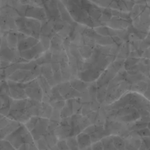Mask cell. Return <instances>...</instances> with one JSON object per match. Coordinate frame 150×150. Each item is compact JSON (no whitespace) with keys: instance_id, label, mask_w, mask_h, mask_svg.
<instances>
[{"instance_id":"9c48e42d","label":"cell","mask_w":150,"mask_h":150,"mask_svg":"<svg viewBox=\"0 0 150 150\" xmlns=\"http://www.w3.org/2000/svg\"><path fill=\"white\" fill-rule=\"evenodd\" d=\"M24 91L29 99L38 100L40 102L42 101V91L40 86L36 87H24Z\"/></svg>"},{"instance_id":"d6986e66","label":"cell","mask_w":150,"mask_h":150,"mask_svg":"<svg viewBox=\"0 0 150 150\" xmlns=\"http://www.w3.org/2000/svg\"><path fill=\"white\" fill-rule=\"evenodd\" d=\"M78 127H79V130L81 132L83 131L86 127H87L88 126L90 125L92 123L89 121V119L86 117V116H82L81 114H79V117H78Z\"/></svg>"},{"instance_id":"484cf974","label":"cell","mask_w":150,"mask_h":150,"mask_svg":"<svg viewBox=\"0 0 150 150\" xmlns=\"http://www.w3.org/2000/svg\"><path fill=\"white\" fill-rule=\"evenodd\" d=\"M39 42L44 47L45 51H47V50H48L50 45H51V38L48 36H46V35H40Z\"/></svg>"},{"instance_id":"8fae6325","label":"cell","mask_w":150,"mask_h":150,"mask_svg":"<svg viewBox=\"0 0 150 150\" xmlns=\"http://www.w3.org/2000/svg\"><path fill=\"white\" fill-rule=\"evenodd\" d=\"M6 42L8 48L11 50L17 49L18 32H8L6 33Z\"/></svg>"},{"instance_id":"6da1fadb","label":"cell","mask_w":150,"mask_h":150,"mask_svg":"<svg viewBox=\"0 0 150 150\" xmlns=\"http://www.w3.org/2000/svg\"><path fill=\"white\" fill-rule=\"evenodd\" d=\"M4 139L7 140L16 150L23 144H34V139L31 133L26 128L23 124L21 125L18 128L6 136Z\"/></svg>"},{"instance_id":"8d00e7d4","label":"cell","mask_w":150,"mask_h":150,"mask_svg":"<svg viewBox=\"0 0 150 150\" xmlns=\"http://www.w3.org/2000/svg\"><path fill=\"white\" fill-rule=\"evenodd\" d=\"M10 120V119L7 117H1V118H0V129L5 127V126L9 123Z\"/></svg>"},{"instance_id":"7a4b0ae2","label":"cell","mask_w":150,"mask_h":150,"mask_svg":"<svg viewBox=\"0 0 150 150\" xmlns=\"http://www.w3.org/2000/svg\"><path fill=\"white\" fill-rule=\"evenodd\" d=\"M7 81L9 86V95L13 100L27 99V95L24 91L22 83L13 81L10 80Z\"/></svg>"},{"instance_id":"d4e9b609","label":"cell","mask_w":150,"mask_h":150,"mask_svg":"<svg viewBox=\"0 0 150 150\" xmlns=\"http://www.w3.org/2000/svg\"><path fill=\"white\" fill-rule=\"evenodd\" d=\"M39 117H37V116L31 117L30 118L27 120V122H26L25 124H23L25 127H26V128L27 129L29 132H31L32 130H33L34 127H35V124H36L37 122H38Z\"/></svg>"},{"instance_id":"ac0fdd59","label":"cell","mask_w":150,"mask_h":150,"mask_svg":"<svg viewBox=\"0 0 150 150\" xmlns=\"http://www.w3.org/2000/svg\"><path fill=\"white\" fill-rule=\"evenodd\" d=\"M41 65V75L43 76L45 79H48L53 76V72L51 70V62L44 63L40 64Z\"/></svg>"},{"instance_id":"5bb4252c","label":"cell","mask_w":150,"mask_h":150,"mask_svg":"<svg viewBox=\"0 0 150 150\" xmlns=\"http://www.w3.org/2000/svg\"><path fill=\"white\" fill-rule=\"evenodd\" d=\"M56 86H57V89H58L60 95H62L63 99L65 100L66 97L67 96L69 92H70V90L72 89V86H70V82H69V81H62L61 82V83L57 84Z\"/></svg>"},{"instance_id":"4316f807","label":"cell","mask_w":150,"mask_h":150,"mask_svg":"<svg viewBox=\"0 0 150 150\" xmlns=\"http://www.w3.org/2000/svg\"><path fill=\"white\" fill-rule=\"evenodd\" d=\"M49 103L54 109H57L58 110V111H61L62 108L64 107V103H65V100H61L52 101V102H50Z\"/></svg>"},{"instance_id":"ba28073f","label":"cell","mask_w":150,"mask_h":150,"mask_svg":"<svg viewBox=\"0 0 150 150\" xmlns=\"http://www.w3.org/2000/svg\"><path fill=\"white\" fill-rule=\"evenodd\" d=\"M76 140H77L79 150H85L92 145V142H91L89 135L86 134L83 132H81L76 136Z\"/></svg>"},{"instance_id":"52a82bcc","label":"cell","mask_w":150,"mask_h":150,"mask_svg":"<svg viewBox=\"0 0 150 150\" xmlns=\"http://www.w3.org/2000/svg\"><path fill=\"white\" fill-rule=\"evenodd\" d=\"M24 17L31 18L37 19L39 21H42L46 18L45 9L44 7H28Z\"/></svg>"},{"instance_id":"7c38bea8","label":"cell","mask_w":150,"mask_h":150,"mask_svg":"<svg viewBox=\"0 0 150 150\" xmlns=\"http://www.w3.org/2000/svg\"><path fill=\"white\" fill-rule=\"evenodd\" d=\"M106 133H105V129H104V126H99L97 125L96 130L92 133V134L89 135L90 136L91 142L92 143H95L97 142H99L103 137L106 136Z\"/></svg>"},{"instance_id":"ab89813d","label":"cell","mask_w":150,"mask_h":150,"mask_svg":"<svg viewBox=\"0 0 150 150\" xmlns=\"http://www.w3.org/2000/svg\"><path fill=\"white\" fill-rule=\"evenodd\" d=\"M50 150H59L58 147H57V146L56 145V146H54V147H52L51 149H50Z\"/></svg>"},{"instance_id":"e575fe53","label":"cell","mask_w":150,"mask_h":150,"mask_svg":"<svg viewBox=\"0 0 150 150\" xmlns=\"http://www.w3.org/2000/svg\"><path fill=\"white\" fill-rule=\"evenodd\" d=\"M97 116H98V112H95V111H90V112L86 115V117L89 119V121L91 122L92 124H95Z\"/></svg>"},{"instance_id":"9a60e30c","label":"cell","mask_w":150,"mask_h":150,"mask_svg":"<svg viewBox=\"0 0 150 150\" xmlns=\"http://www.w3.org/2000/svg\"><path fill=\"white\" fill-rule=\"evenodd\" d=\"M78 47H79V51L81 54V57L84 60L87 59H89L92 56L94 48L89 46V45H85V44L79 45Z\"/></svg>"},{"instance_id":"e0dca14e","label":"cell","mask_w":150,"mask_h":150,"mask_svg":"<svg viewBox=\"0 0 150 150\" xmlns=\"http://www.w3.org/2000/svg\"><path fill=\"white\" fill-rule=\"evenodd\" d=\"M107 86H98L96 92V100L100 104L103 103L106 98Z\"/></svg>"},{"instance_id":"836d02e7","label":"cell","mask_w":150,"mask_h":150,"mask_svg":"<svg viewBox=\"0 0 150 150\" xmlns=\"http://www.w3.org/2000/svg\"><path fill=\"white\" fill-rule=\"evenodd\" d=\"M138 134L140 136V137H147V136H149V127H145V128L142 129V130H139L137 131Z\"/></svg>"},{"instance_id":"d590c367","label":"cell","mask_w":150,"mask_h":150,"mask_svg":"<svg viewBox=\"0 0 150 150\" xmlns=\"http://www.w3.org/2000/svg\"><path fill=\"white\" fill-rule=\"evenodd\" d=\"M91 148L92 150H103V146L101 141L97 142L95 143H92L91 145Z\"/></svg>"},{"instance_id":"5b68a950","label":"cell","mask_w":150,"mask_h":150,"mask_svg":"<svg viewBox=\"0 0 150 150\" xmlns=\"http://www.w3.org/2000/svg\"><path fill=\"white\" fill-rule=\"evenodd\" d=\"M48 122H49L48 119L39 117L33 130L30 132L31 135L34 139V142L39 139L40 138L43 136L46 133Z\"/></svg>"},{"instance_id":"44dd1931","label":"cell","mask_w":150,"mask_h":150,"mask_svg":"<svg viewBox=\"0 0 150 150\" xmlns=\"http://www.w3.org/2000/svg\"><path fill=\"white\" fill-rule=\"evenodd\" d=\"M43 136L45 138V141H46L50 149H51V148L54 147V146L57 145V142H58V139L57 138L56 135L54 134V132L53 133H46Z\"/></svg>"},{"instance_id":"f546056e","label":"cell","mask_w":150,"mask_h":150,"mask_svg":"<svg viewBox=\"0 0 150 150\" xmlns=\"http://www.w3.org/2000/svg\"><path fill=\"white\" fill-rule=\"evenodd\" d=\"M89 1L93 4H96L98 7H104V8L108 7V4H109V0H89Z\"/></svg>"},{"instance_id":"ffe728a7","label":"cell","mask_w":150,"mask_h":150,"mask_svg":"<svg viewBox=\"0 0 150 150\" xmlns=\"http://www.w3.org/2000/svg\"><path fill=\"white\" fill-rule=\"evenodd\" d=\"M111 138H112L113 144H114V146L116 148V149L125 150V140L121 136H117V135H113V136H111Z\"/></svg>"},{"instance_id":"f35d334b","label":"cell","mask_w":150,"mask_h":150,"mask_svg":"<svg viewBox=\"0 0 150 150\" xmlns=\"http://www.w3.org/2000/svg\"><path fill=\"white\" fill-rule=\"evenodd\" d=\"M28 150H38L37 146H35V144H32L29 145V148Z\"/></svg>"},{"instance_id":"8992f818","label":"cell","mask_w":150,"mask_h":150,"mask_svg":"<svg viewBox=\"0 0 150 150\" xmlns=\"http://www.w3.org/2000/svg\"><path fill=\"white\" fill-rule=\"evenodd\" d=\"M104 25L113 29H127L130 23L128 21L120 18L118 16H111V19Z\"/></svg>"},{"instance_id":"30bf717a","label":"cell","mask_w":150,"mask_h":150,"mask_svg":"<svg viewBox=\"0 0 150 150\" xmlns=\"http://www.w3.org/2000/svg\"><path fill=\"white\" fill-rule=\"evenodd\" d=\"M58 140L66 139L67 137L71 136V127L59 125L58 127L54 131Z\"/></svg>"},{"instance_id":"4dcf8cb0","label":"cell","mask_w":150,"mask_h":150,"mask_svg":"<svg viewBox=\"0 0 150 150\" xmlns=\"http://www.w3.org/2000/svg\"><path fill=\"white\" fill-rule=\"evenodd\" d=\"M90 111H92L90 108V103H82L81 108V114L82 116H86Z\"/></svg>"},{"instance_id":"7402d4cb","label":"cell","mask_w":150,"mask_h":150,"mask_svg":"<svg viewBox=\"0 0 150 150\" xmlns=\"http://www.w3.org/2000/svg\"><path fill=\"white\" fill-rule=\"evenodd\" d=\"M34 144L37 146L38 150H50L49 146H48L44 136H42V137H40L38 140L35 141Z\"/></svg>"},{"instance_id":"83f0119b","label":"cell","mask_w":150,"mask_h":150,"mask_svg":"<svg viewBox=\"0 0 150 150\" xmlns=\"http://www.w3.org/2000/svg\"><path fill=\"white\" fill-rule=\"evenodd\" d=\"M0 150H16L14 147L5 139L0 140Z\"/></svg>"},{"instance_id":"cb8c5ba5","label":"cell","mask_w":150,"mask_h":150,"mask_svg":"<svg viewBox=\"0 0 150 150\" xmlns=\"http://www.w3.org/2000/svg\"><path fill=\"white\" fill-rule=\"evenodd\" d=\"M93 29L98 35H101V36H109L108 28L105 25H99L94 27Z\"/></svg>"},{"instance_id":"277c9868","label":"cell","mask_w":150,"mask_h":150,"mask_svg":"<svg viewBox=\"0 0 150 150\" xmlns=\"http://www.w3.org/2000/svg\"><path fill=\"white\" fill-rule=\"evenodd\" d=\"M39 42V40L32 36H27L18 32V45L17 49L19 51H25L26 49L35 46Z\"/></svg>"},{"instance_id":"3957f363","label":"cell","mask_w":150,"mask_h":150,"mask_svg":"<svg viewBox=\"0 0 150 150\" xmlns=\"http://www.w3.org/2000/svg\"><path fill=\"white\" fill-rule=\"evenodd\" d=\"M45 51L44 47L40 44V42H38L37 45L32 48L26 49L25 51H20V55L23 59L26 61L29 62L32 60H35L38 59L42 54H43Z\"/></svg>"},{"instance_id":"f1b7e54d","label":"cell","mask_w":150,"mask_h":150,"mask_svg":"<svg viewBox=\"0 0 150 150\" xmlns=\"http://www.w3.org/2000/svg\"><path fill=\"white\" fill-rule=\"evenodd\" d=\"M61 119L62 118L61 116H60V111H58V110L54 109V108H53L52 113H51V117H50L49 120L57 122L59 123Z\"/></svg>"},{"instance_id":"1f68e13d","label":"cell","mask_w":150,"mask_h":150,"mask_svg":"<svg viewBox=\"0 0 150 150\" xmlns=\"http://www.w3.org/2000/svg\"><path fill=\"white\" fill-rule=\"evenodd\" d=\"M90 103V108L92 111H95V112H98L99 108H100L101 104L98 102L97 100H91V102L89 103Z\"/></svg>"},{"instance_id":"4fadbf2b","label":"cell","mask_w":150,"mask_h":150,"mask_svg":"<svg viewBox=\"0 0 150 150\" xmlns=\"http://www.w3.org/2000/svg\"><path fill=\"white\" fill-rule=\"evenodd\" d=\"M70 83V86L73 88L74 89L77 90L78 92H84L86 89H87L88 86H89V83H86V82L83 81L81 79H70L69 81Z\"/></svg>"},{"instance_id":"2e32d148","label":"cell","mask_w":150,"mask_h":150,"mask_svg":"<svg viewBox=\"0 0 150 150\" xmlns=\"http://www.w3.org/2000/svg\"><path fill=\"white\" fill-rule=\"evenodd\" d=\"M52 110L53 108L50 105V103L41 102V111L40 117L46 118L49 120L50 117L51 115V113H52Z\"/></svg>"},{"instance_id":"d6a6232c","label":"cell","mask_w":150,"mask_h":150,"mask_svg":"<svg viewBox=\"0 0 150 150\" xmlns=\"http://www.w3.org/2000/svg\"><path fill=\"white\" fill-rule=\"evenodd\" d=\"M57 146L58 147L59 150H69L65 139L58 140V142L57 143Z\"/></svg>"},{"instance_id":"74e56055","label":"cell","mask_w":150,"mask_h":150,"mask_svg":"<svg viewBox=\"0 0 150 150\" xmlns=\"http://www.w3.org/2000/svg\"><path fill=\"white\" fill-rule=\"evenodd\" d=\"M29 145L30 144H23L16 150H28L29 148Z\"/></svg>"},{"instance_id":"603a6c76","label":"cell","mask_w":150,"mask_h":150,"mask_svg":"<svg viewBox=\"0 0 150 150\" xmlns=\"http://www.w3.org/2000/svg\"><path fill=\"white\" fill-rule=\"evenodd\" d=\"M69 150H79L76 136H69L65 139Z\"/></svg>"}]
</instances>
